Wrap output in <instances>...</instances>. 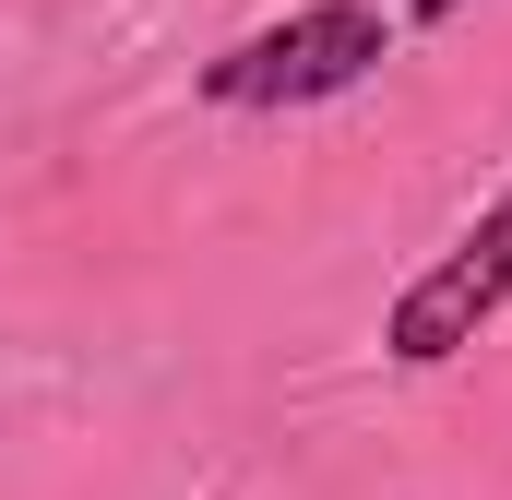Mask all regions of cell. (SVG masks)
Returning <instances> with one entry per match:
<instances>
[{
	"label": "cell",
	"instance_id": "1",
	"mask_svg": "<svg viewBox=\"0 0 512 500\" xmlns=\"http://www.w3.org/2000/svg\"><path fill=\"white\" fill-rule=\"evenodd\" d=\"M382 60H393V36H382L370 0H310V12L239 36V48H215L203 60V96L215 108H322V96L370 84Z\"/></svg>",
	"mask_w": 512,
	"mask_h": 500
},
{
	"label": "cell",
	"instance_id": "2",
	"mask_svg": "<svg viewBox=\"0 0 512 500\" xmlns=\"http://www.w3.org/2000/svg\"><path fill=\"white\" fill-rule=\"evenodd\" d=\"M512 310V191L465 227V239L441 250L405 298H393V322H382V346L405 358V370H441V358H465L489 322Z\"/></svg>",
	"mask_w": 512,
	"mask_h": 500
},
{
	"label": "cell",
	"instance_id": "3",
	"mask_svg": "<svg viewBox=\"0 0 512 500\" xmlns=\"http://www.w3.org/2000/svg\"><path fill=\"white\" fill-rule=\"evenodd\" d=\"M405 12H417V24H453V12H465V0H405Z\"/></svg>",
	"mask_w": 512,
	"mask_h": 500
}]
</instances>
